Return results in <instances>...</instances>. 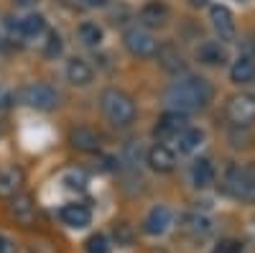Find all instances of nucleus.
Segmentation results:
<instances>
[{
  "instance_id": "32",
  "label": "nucleus",
  "mask_w": 255,
  "mask_h": 253,
  "mask_svg": "<svg viewBox=\"0 0 255 253\" xmlns=\"http://www.w3.org/2000/svg\"><path fill=\"white\" fill-rule=\"evenodd\" d=\"M82 5H90V8H97V5H105V0H79Z\"/></svg>"
},
{
  "instance_id": "25",
  "label": "nucleus",
  "mask_w": 255,
  "mask_h": 253,
  "mask_svg": "<svg viewBox=\"0 0 255 253\" xmlns=\"http://www.w3.org/2000/svg\"><path fill=\"white\" fill-rule=\"evenodd\" d=\"M61 182L67 184V189H72V192H84V189H87V177H84L82 172H69V174H64Z\"/></svg>"
},
{
  "instance_id": "10",
  "label": "nucleus",
  "mask_w": 255,
  "mask_h": 253,
  "mask_svg": "<svg viewBox=\"0 0 255 253\" xmlns=\"http://www.w3.org/2000/svg\"><path fill=\"white\" fill-rule=\"evenodd\" d=\"M184 128H186V115L171 110V113L161 115V120H158V125H156V136H158V138H171V136L176 138Z\"/></svg>"
},
{
  "instance_id": "7",
  "label": "nucleus",
  "mask_w": 255,
  "mask_h": 253,
  "mask_svg": "<svg viewBox=\"0 0 255 253\" xmlns=\"http://www.w3.org/2000/svg\"><path fill=\"white\" fill-rule=\"evenodd\" d=\"M171 223H174L171 210L163 207V205H156V207L151 210V213L145 215L143 228H145V233H148V236H163L166 230L171 228Z\"/></svg>"
},
{
  "instance_id": "20",
  "label": "nucleus",
  "mask_w": 255,
  "mask_h": 253,
  "mask_svg": "<svg viewBox=\"0 0 255 253\" xmlns=\"http://www.w3.org/2000/svg\"><path fill=\"white\" fill-rule=\"evenodd\" d=\"M202 141H204V131H199V128H189V125L176 136V146H179V151H181V154L197 151L199 146H202Z\"/></svg>"
},
{
  "instance_id": "9",
  "label": "nucleus",
  "mask_w": 255,
  "mask_h": 253,
  "mask_svg": "<svg viewBox=\"0 0 255 253\" xmlns=\"http://www.w3.org/2000/svg\"><path fill=\"white\" fill-rule=\"evenodd\" d=\"M148 166L158 174H166V172H174L176 166V154L168 149L163 143H156L151 151H148Z\"/></svg>"
},
{
  "instance_id": "34",
  "label": "nucleus",
  "mask_w": 255,
  "mask_h": 253,
  "mask_svg": "<svg viewBox=\"0 0 255 253\" xmlns=\"http://www.w3.org/2000/svg\"><path fill=\"white\" fill-rule=\"evenodd\" d=\"M15 3H20V5H28V3H33V0H15Z\"/></svg>"
},
{
  "instance_id": "33",
  "label": "nucleus",
  "mask_w": 255,
  "mask_h": 253,
  "mask_svg": "<svg viewBox=\"0 0 255 253\" xmlns=\"http://www.w3.org/2000/svg\"><path fill=\"white\" fill-rule=\"evenodd\" d=\"M191 5H197V8H202V5H207V0H189Z\"/></svg>"
},
{
  "instance_id": "15",
  "label": "nucleus",
  "mask_w": 255,
  "mask_h": 253,
  "mask_svg": "<svg viewBox=\"0 0 255 253\" xmlns=\"http://www.w3.org/2000/svg\"><path fill=\"white\" fill-rule=\"evenodd\" d=\"M10 28L18 31L20 36H26V38H33V36H38L41 31L46 28V20L33 13V15H26V18H18L15 23H10Z\"/></svg>"
},
{
  "instance_id": "24",
  "label": "nucleus",
  "mask_w": 255,
  "mask_h": 253,
  "mask_svg": "<svg viewBox=\"0 0 255 253\" xmlns=\"http://www.w3.org/2000/svg\"><path fill=\"white\" fill-rule=\"evenodd\" d=\"M77 33L84 46H100V41H102V28L97 23H82Z\"/></svg>"
},
{
  "instance_id": "16",
  "label": "nucleus",
  "mask_w": 255,
  "mask_h": 253,
  "mask_svg": "<svg viewBox=\"0 0 255 253\" xmlns=\"http://www.w3.org/2000/svg\"><path fill=\"white\" fill-rule=\"evenodd\" d=\"M191 182H194V187L204 189L209 187L212 182H215V166H212L209 159H197L194 166H191Z\"/></svg>"
},
{
  "instance_id": "27",
  "label": "nucleus",
  "mask_w": 255,
  "mask_h": 253,
  "mask_svg": "<svg viewBox=\"0 0 255 253\" xmlns=\"http://www.w3.org/2000/svg\"><path fill=\"white\" fill-rule=\"evenodd\" d=\"M212 253H243V243L235 241V238H225L215 246V251Z\"/></svg>"
},
{
  "instance_id": "8",
  "label": "nucleus",
  "mask_w": 255,
  "mask_h": 253,
  "mask_svg": "<svg viewBox=\"0 0 255 253\" xmlns=\"http://www.w3.org/2000/svg\"><path fill=\"white\" fill-rule=\"evenodd\" d=\"M209 18H212V26H215V31H217V36H220L222 41H230L232 36H235V18H232L230 8H225V5H212Z\"/></svg>"
},
{
  "instance_id": "36",
  "label": "nucleus",
  "mask_w": 255,
  "mask_h": 253,
  "mask_svg": "<svg viewBox=\"0 0 255 253\" xmlns=\"http://www.w3.org/2000/svg\"><path fill=\"white\" fill-rule=\"evenodd\" d=\"M0 46H3V38H0Z\"/></svg>"
},
{
  "instance_id": "30",
  "label": "nucleus",
  "mask_w": 255,
  "mask_h": 253,
  "mask_svg": "<svg viewBox=\"0 0 255 253\" xmlns=\"http://www.w3.org/2000/svg\"><path fill=\"white\" fill-rule=\"evenodd\" d=\"M13 105V92L5 90V87H0V110H8Z\"/></svg>"
},
{
  "instance_id": "3",
  "label": "nucleus",
  "mask_w": 255,
  "mask_h": 253,
  "mask_svg": "<svg viewBox=\"0 0 255 253\" xmlns=\"http://www.w3.org/2000/svg\"><path fill=\"white\" fill-rule=\"evenodd\" d=\"M225 189H227L232 197H238V200L255 202V179L250 177V172H243V169H238V166H230L227 169Z\"/></svg>"
},
{
  "instance_id": "28",
  "label": "nucleus",
  "mask_w": 255,
  "mask_h": 253,
  "mask_svg": "<svg viewBox=\"0 0 255 253\" xmlns=\"http://www.w3.org/2000/svg\"><path fill=\"white\" fill-rule=\"evenodd\" d=\"M44 54H46L49 59H54V56H59V54H61V36H59L56 31H51V33H49V41H46Z\"/></svg>"
},
{
  "instance_id": "23",
  "label": "nucleus",
  "mask_w": 255,
  "mask_h": 253,
  "mask_svg": "<svg viewBox=\"0 0 255 253\" xmlns=\"http://www.w3.org/2000/svg\"><path fill=\"white\" fill-rule=\"evenodd\" d=\"M158 59H161V64L168 69V72H181L184 69V56L176 46L171 44H166L163 49H158Z\"/></svg>"
},
{
  "instance_id": "26",
  "label": "nucleus",
  "mask_w": 255,
  "mask_h": 253,
  "mask_svg": "<svg viewBox=\"0 0 255 253\" xmlns=\"http://www.w3.org/2000/svg\"><path fill=\"white\" fill-rule=\"evenodd\" d=\"M84 248H87V253H110L108 238H105L102 233L90 236V238H87V243H84Z\"/></svg>"
},
{
  "instance_id": "2",
  "label": "nucleus",
  "mask_w": 255,
  "mask_h": 253,
  "mask_svg": "<svg viewBox=\"0 0 255 253\" xmlns=\"http://www.w3.org/2000/svg\"><path fill=\"white\" fill-rule=\"evenodd\" d=\"M102 113L115 125H128L135 118V105L120 90H105L102 92Z\"/></svg>"
},
{
  "instance_id": "5",
  "label": "nucleus",
  "mask_w": 255,
  "mask_h": 253,
  "mask_svg": "<svg viewBox=\"0 0 255 253\" xmlns=\"http://www.w3.org/2000/svg\"><path fill=\"white\" fill-rule=\"evenodd\" d=\"M123 41H125L128 51H130L133 56H140V59L153 56V54H156V49H158L156 38H153L151 33H148V31H143V28H128V31H125V36H123Z\"/></svg>"
},
{
  "instance_id": "11",
  "label": "nucleus",
  "mask_w": 255,
  "mask_h": 253,
  "mask_svg": "<svg viewBox=\"0 0 255 253\" xmlns=\"http://www.w3.org/2000/svg\"><path fill=\"white\" fill-rule=\"evenodd\" d=\"M61 220L67 223L69 228H87L92 220V213L87 205H64L61 207Z\"/></svg>"
},
{
  "instance_id": "18",
  "label": "nucleus",
  "mask_w": 255,
  "mask_h": 253,
  "mask_svg": "<svg viewBox=\"0 0 255 253\" xmlns=\"http://www.w3.org/2000/svg\"><path fill=\"white\" fill-rule=\"evenodd\" d=\"M184 230L194 238H204L212 233V220L207 215H199V213H189L184 218Z\"/></svg>"
},
{
  "instance_id": "12",
  "label": "nucleus",
  "mask_w": 255,
  "mask_h": 253,
  "mask_svg": "<svg viewBox=\"0 0 255 253\" xmlns=\"http://www.w3.org/2000/svg\"><path fill=\"white\" fill-rule=\"evenodd\" d=\"M20 184H23V172H20V169H15V166L0 169V197L18 195Z\"/></svg>"
},
{
  "instance_id": "6",
  "label": "nucleus",
  "mask_w": 255,
  "mask_h": 253,
  "mask_svg": "<svg viewBox=\"0 0 255 253\" xmlns=\"http://www.w3.org/2000/svg\"><path fill=\"white\" fill-rule=\"evenodd\" d=\"M227 118L235 125L255 123V97L253 95H235L227 102Z\"/></svg>"
},
{
  "instance_id": "31",
  "label": "nucleus",
  "mask_w": 255,
  "mask_h": 253,
  "mask_svg": "<svg viewBox=\"0 0 255 253\" xmlns=\"http://www.w3.org/2000/svg\"><path fill=\"white\" fill-rule=\"evenodd\" d=\"M0 253H15V243L8 236H0Z\"/></svg>"
},
{
  "instance_id": "14",
  "label": "nucleus",
  "mask_w": 255,
  "mask_h": 253,
  "mask_svg": "<svg viewBox=\"0 0 255 253\" xmlns=\"http://www.w3.org/2000/svg\"><path fill=\"white\" fill-rule=\"evenodd\" d=\"M10 213H13V218H15L20 225H31L33 218H36L33 200H31L28 195H15L13 202H10Z\"/></svg>"
},
{
  "instance_id": "19",
  "label": "nucleus",
  "mask_w": 255,
  "mask_h": 253,
  "mask_svg": "<svg viewBox=\"0 0 255 253\" xmlns=\"http://www.w3.org/2000/svg\"><path fill=\"white\" fill-rule=\"evenodd\" d=\"M140 20L145 26H151V28H158V26H163L168 20V8L163 3H148L140 10Z\"/></svg>"
},
{
  "instance_id": "22",
  "label": "nucleus",
  "mask_w": 255,
  "mask_h": 253,
  "mask_svg": "<svg viewBox=\"0 0 255 253\" xmlns=\"http://www.w3.org/2000/svg\"><path fill=\"white\" fill-rule=\"evenodd\" d=\"M230 77H232V82H238V84H248V82H253V79H255V61L248 59V56H240L235 64H232Z\"/></svg>"
},
{
  "instance_id": "13",
  "label": "nucleus",
  "mask_w": 255,
  "mask_h": 253,
  "mask_svg": "<svg viewBox=\"0 0 255 253\" xmlns=\"http://www.w3.org/2000/svg\"><path fill=\"white\" fill-rule=\"evenodd\" d=\"M197 59L204 61L209 67H217V64H225L227 61V51L220 41H204V44L197 49Z\"/></svg>"
},
{
  "instance_id": "1",
  "label": "nucleus",
  "mask_w": 255,
  "mask_h": 253,
  "mask_svg": "<svg viewBox=\"0 0 255 253\" xmlns=\"http://www.w3.org/2000/svg\"><path fill=\"white\" fill-rule=\"evenodd\" d=\"M209 97H212V87L202 77H186V79L176 82L174 87L166 92V102L171 105V110L184 113V115L194 113V110H202L209 102Z\"/></svg>"
},
{
  "instance_id": "17",
  "label": "nucleus",
  "mask_w": 255,
  "mask_h": 253,
  "mask_svg": "<svg viewBox=\"0 0 255 253\" xmlns=\"http://www.w3.org/2000/svg\"><path fill=\"white\" fill-rule=\"evenodd\" d=\"M72 146L79 151L92 154V151L100 149V136L92 128H77V131H72Z\"/></svg>"
},
{
  "instance_id": "29",
  "label": "nucleus",
  "mask_w": 255,
  "mask_h": 253,
  "mask_svg": "<svg viewBox=\"0 0 255 253\" xmlns=\"http://www.w3.org/2000/svg\"><path fill=\"white\" fill-rule=\"evenodd\" d=\"M115 241H118V243H123V246H128V243L133 241V228L128 225V223L115 225Z\"/></svg>"
},
{
  "instance_id": "21",
  "label": "nucleus",
  "mask_w": 255,
  "mask_h": 253,
  "mask_svg": "<svg viewBox=\"0 0 255 253\" xmlns=\"http://www.w3.org/2000/svg\"><path fill=\"white\" fill-rule=\"evenodd\" d=\"M67 79L72 84H90L92 82V67L84 59H72L67 64Z\"/></svg>"
},
{
  "instance_id": "4",
  "label": "nucleus",
  "mask_w": 255,
  "mask_h": 253,
  "mask_svg": "<svg viewBox=\"0 0 255 253\" xmlns=\"http://www.w3.org/2000/svg\"><path fill=\"white\" fill-rule=\"evenodd\" d=\"M20 97H23V102L28 105V108H36V110H51L59 102L56 90L49 87V84H44V82H33V84H28V87H23Z\"/></svg>"
},
{
  "instance_id": "35",
  "label": "nucleus",
  "mask_w": 255,
  "mask_h": 253,
  "mask_svg": "<svg viewBox=\"0 0 255 253\" xmlns=\"http://www.w3.org/2000/svg\"><path fill=\"white\" fill-rule=\"evenodd\" d=\"M250 177L255 179V164H253V169H250Z\"/></svg>"
}]
</instances>
